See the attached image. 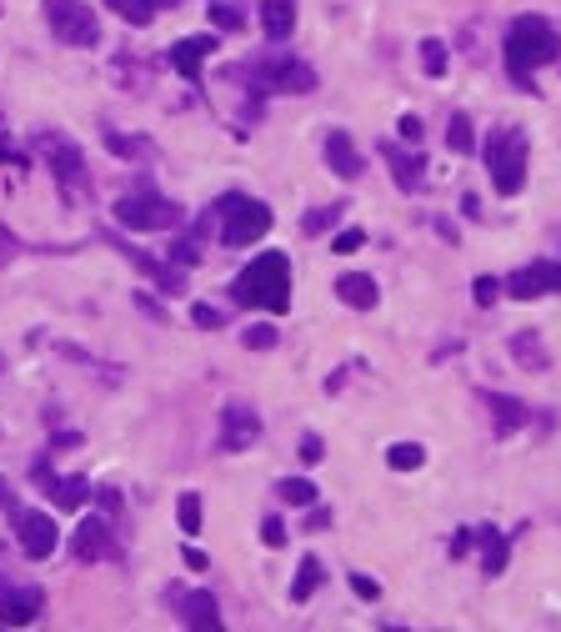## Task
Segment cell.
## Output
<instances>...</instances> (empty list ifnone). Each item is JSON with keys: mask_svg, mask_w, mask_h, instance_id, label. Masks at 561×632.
Wrapping results in <instances>:
<instances>
[{"mask_svg": "<svg viewBox=\"0 0 561 632\" xmlns=\"http://www.w3.org/2000/svg\"><path fill=\"white\" fill-rule=\"evenodd\" d=\"M501 56H506V76L521 86V91H536V71L561 61V36L551 21L541 16H516L506 26V41H501Z\"/></svg>", "mask_w": 561, "mask_h": 632, "instance_id": "1", "label": "cell"}, {"mask_svg": "<svg viewBox=\"0 0 561 632\" xmlns=\"http://www.w3.org/2000/svg\"><path fill=\"white\" fill-rule=\"evenodd\" d=\"M231 296H236L241 306L286 311V306H291V261H286V251H261L256 261H246V271L236 276Z\"/></svg>", "mask_w": 561, "mask_h": 632, "instance_id": "2", "label": "cell"}, {"mask_svg": "<svg viewBox=\"0 0 561 632\" xmlns=\"http://www.w3.org/2000/svg\"><path fill=\"white\" fill-rule=\"evenodd\" d=\"M231 81H246L256 96H271V91H286V96H311L316 91V71L296 56H261V61H246V66H226Z\"/></svg>", "mask_w": 561, "mask_h": 632, "instance_id": "3", "label": "cell"}, {"mask_svg": "<svg viewBox=\"0 0 561 632\" xmlns=\"http://www.w3.org/2000/svg\"><path fill=\"white\" fill-rule=\"evenodd\" d=\"M481 156H486L491 186H496L501 196H516V191L526 186V136H521V131H511V126L491 131Z\"/></svg>", "mask_w": 561, "mask_h": 632, "instance_id": "4", "label": "cell"}, {"mask_svg": "<svg viewBox=\"0 0 561 632\" xmlns=\"http://www.w3.org/2000/svg\"><path fill=\"white\" fill-rule=\"evenodd\" d=\"M211 216H221V241L236 246V251L271 231V206L256 201V196H221Z\"/></svg>", "mask_w": 561, "mask_h": 632, "instance_id": "5", "label": "cell"}, {"mask_svg": "<svg viewBox=\"0 0 561 632\" xmlns=\"http://www.w3.org/2000/svg\"><path fill=\"white\" fill-rule=\"evenodd\" d=\"M41 11H46V26H51L56 41L101 46V21H96V11L86 6V0H41Z\"/></svg>", "mask_w": 561, "mask_h": 632, "instance_id": "6", "label": "cell"}, {"mask_svg": "<svg viewBox=\"0 0 561 632\" xmlns=\"http://www.w3.org/2000/svg\"><path fill=\"white\" fill-rule=\"evenodd\" d=\"M36 146L46 151V171L66 186V196L91 191V176H86V151H81L71 136H61V131H41V136H36Z\"/></svg>", "mask_w": 561, "mask_h": 632, "instance_id": "7", "label": "cell"}, {"mask_svg": "<svg viewBox=\"0 0 561 632\" xmlns=\"http://www.w3.org/2000/svg\"><path fill=\"white\" fill-rule=\"evenodd\" d=\"M116 221L126 231H171V226H181V206L166 196H151V191H131L116 201Z\"/></svg>", "mask_w": 561, "mask_h": 632, "instance_id": "8", "label": "cell"}, {"mask_svg": "<svg viewBox=\"0 0 561 632\" xmlns=\"http://www.w3.org/2000/svg\"><path fill=\"white\" fill-rule=\"evenodd\" d=\"M16 542H21L26 557L46 562V557L56 552V542H61V527H56L41 507H16Z\"/></svg>", "mask_w": 561, "mask_h": 632, "instance_id": "9", "label": "cell"}, {"mask_svg": "<svg viewBox=\"0 0 561 632\" xmlns=\"http://www.w3.org/2000/svg\"><path fill=\"white\" fill-rule=\"evenodd\" d=\"M71 552H76V562H101V557L126 562V552H121V542H116V532H111V517H86V522L71 532Z\"/></svg>", "mask_w": 561, "mask_h": 632, "instance_id": "10", "label": "cell"}, {"mask_svg": "<svg viewBox=\"0 0 561 632\" xmlns=\"http://www.w3.org/2000/svg\"><path fill=\"white\" fill-rule=\"evenodd\" d=\"M551 291H561V261H531L506 276V296H516V301H536Z\"/></svg>", "mask_w": 561, "mask_h": 632, "instance_id": "11", "label": "cell"}, {"mask_svg": "<svg viewBox=\"0 0 561 632\" xmlns=\"http://www.w3.org/2000/svg\"><path fill=\"white\" fill-rule=\"evenodd\" d=\"M41 612H46V592L41 587L0 582V622H6V627H31Z\"/></svg>", "mask_w": 561, "mask_h": 632, "instance_id": "12", "label": "cell"}, {"mask_svg": "<svg viewBox=\"0 0 561 632\" xmlns=\"http://www.w3.org/2000/svg\"><path fill=\"white\" fill-rule=\"evenodd\" d=\"M261 442V417L251 412V407H241V402H231V407H221V452H246V447H256Z\"/></svg>", "mask_w": 561, "mask_h": 632, "instance_id": "13", "label": "cell"}, {"mask_svg": "<svg viewBox=\"0 0 561 632\" xmlns=\"http://www.w3.org/2000/svg\"><path fill=\"white\" fill-rule=\"evenodd\" d=\"M31 477H36V482L56 497V507H66V512H81V507L96 497L86 477H56V472H51V462H36V467H31Z\"/></svg>", "mask_w": 561, "mask_h": 632, "instance_id": "14", "label": "cell"}, {"mask_svg": "<svg viewBox=\"0 0 561 632\" xmlns=\"http://www.w3.org/2000/svg\"><path fill=\"white\" fill-rule=\"evenodd\" d=\"M211 51H216V36H186V41H176L171 46V66L196 86L201 81V71H206V61H211Z\"/></svg>", "mask_w": 561, "mask_h": 632, "instance_id": "15", "label": "cell"}, {"mask_svg": "<svg viewBox=\"0 0 561 632\" xmlns=\"http://www.w3.org/2000/svg\"><path fill=\"white\" fill-rule=\"evenodd\" d=\"M481 407L491 412V427H496V437H511V432H521V427L531 422L526 402H516V397H506V392H481Z\"/></svg>", "mask_w": 561, "mask_h": 632, "instance_id": "16", "label": "cell"}, {"mask_svg": "<svg viewBox=\"0 0 561 632\" xmlns=\"http://www.w3.org/2000/svg\"><path fill=\"white\" fill-rule=\"evenodd\" d=\"M171 602H176V612H181V622L186 627H221V612H216V597L211 592H171Z\"/></svg>", "mask_w": 561, "mask_h": 632, "instance_id": "17", "label": "cell"}, {"mask_svg": "<svg viewBox=\"0 0 561 632\" xmlns=\"http://www.w3.org/2000/svg\"><path fill=\"white\" fill-rule=\"evenodd\" d=\"M326 166H331L341 181L361 176V151H356L351 131H326Z\"/></svg>", "mask_w": 561, "mask_h": 632, "instance_id": "18", "label": "cell"}, {"mask_svg": "<svg viewBox=\"0 0 561 632\" xmlns=\"http://www.w3.org/2000/svg\"><path fill=\"white\" fill-rule=\"evenodd\" d=\"M336 296H341L346 306H356V311H371V306L381 301L376 281H371V276H361V271H346V276H336Z\"/></svg>", "mask_w": 561, "mask_h": 632, "instance_id": "19", "label": "cell"}, {"mask_svg": "<svg viewBox=\"0 0 561 632\" xmlns=\"http://www.w3.org/2000/svg\"><path fill=\"white\" fill-rule=\"evenodd\" d=\"M261 31H266V41H291V31H296V6L291 0H266L261 6Z\"/></svg>", "mask_w": 561, "mask_h": 632, "instance_id": "20", "label": "cell"}, {"mask_svg": "<svg viewBox=\"0 0 561 632\" xmlns=\"http://www.w3.org/2000/svg\"><path fill=\"white\" fill-rule=\"evenodd\" d=\"M381 156H386V166H391V176H396L401 191H421V171H426L421 156H401L396 146H381Z\"/></svg>", "mask_w": 561, "mask_h": 632, "instance_id": "21", "label": "cell"}, {"mask_svg": "<svg viewBox=\"0 0 561 632\" xmlns=\"http://www.w3.org/2000/svg\"><path fill=\"white\" fill-rule=\"evenodd\" d=\"M511 357H516L526 372H546V367H551V357H546V347H541L536 332H516V337H511Z\"/></svg>", "mask_w": 561, "mask_h": 632, "instance_id": "22", "label": "cell"}, {"mask_svg": "<svg viewBox=\"0 0 561 632\" xmlns=\"http://www.w3.org/2000/svg\"><path fill=\"white\" fill-rule=\"evenodd\" d=\"M476 547H481V572H486V577L506 572V537H501L496 527H481V532H476Z\"/></svg>", "mask_w": 561, "mask_h": 632, "instance_id": "23", "label": "cell"}, {"mask_svg": "<svg viewBox=\"0 0 561 632\" xmlns=\"http://www.w3.org/2000/svg\"><path fill=\"white\" fill-rule=\"evenodd\" d=\"M321 577H326L321 557H301L296 582H291V597H296V602H311V597H316V587H321Z\"/></svg>", "mask_w": 561, "mask_h": 632, "instance_id": "24", "label": "cell"}, {"mask_svg": "<svg viewBox=\"0 0 561 632\" xmlns=\"http://www.w3.org/2000/svg\"><path fill=\"white\" fill-rule=\"evenodd\" d=\"M106 6H111L126 26H151L156 11H161V0H106Z\"/></svg>", "mask_w": 561, "mask_h": 632, "instance_id": "25", "label": "cell"}, {"mask_svg": "<svg viewBox=\"0 0 561 632\" xmlns=\"http://www.w3.org/2000/svg\"><path fill=\"white\" fill-rule=\"evenodd\" d=\"M446 146H451L456 156H471V151H476V136H471V116H466V111H451V121H446Z\"/></svg>", "mask_w": 561, "mask_h": 632, "instance_id": "26", "label": "cell"}, {"mask_svg": "<svg viewBox=\"0 0 561 632\" xmlns=\"http://www.w3.org/2000/svg\"><path fill=\"white\" fill-rule=\"evenodd\" d=\"M446 66H451V56H446V41H421V71L431 76V81H441L446 76Z\"/></svg>", "mask_w": 561, "mask_h": 632, "instance_id": "27", "label": "cell"}, {"mask_svg": "<svg viewBox=\"0 0 561 632\" xmlns=\"http://www.w3.org/2000/svg\"><path fill=\"white\" fill-rule=\"evenodd\" d=\"M386 462H391V467H396V472H416V467H421V462H426V452H421V447H416V442H396V447H391V452H386Z\"/></svg>", "mask_w": 561, "mask_h": 632, "instance_id": "28", "label": "cell"}, {"mask_svg": "<svg viewBox=\"0 0 561 632\" xmlns=\"http://www.w3.org/2000/svg\"><path fill=\"white\" fill-rule=\"evenodd\" d=\"M276 492H281V497H286L291 507H311V502H316V487H311L306 477H286V482H281Z\"/></svg>", "mask_w": 561, "mask_h": 632, "instance_id": "29", "label": "cell"}, {"mask_svg": "<svg viewBox=\"0 0 561 632\" xmlns=\"http://www.w3.org/2000/svg\"><path fill=\"white\" fill-rule=\"evenodd\" d=\"M341 211H346V206H341V201H331V206H321V211H311V216L301 221V231H306V236H316V231H326V226H336V221H341Z\"/></svg>", "mask_w": 561, "mask_h": 632, "instance_id": "30", "label": "cell"}, {"mask_svg": "<svg viewBox=\"0 0 561 632\" xmlns=\"http://www.w3.org/2000/svg\"><path fill=\"white\" fill-rule=\"evenodd\" d=\"M176 517H181V532H201V492H181Z\"/></svg>", "mask_w": 561, "mask_h": 632, "instance_id": "31", "label": "cell"}, {"mask_svg": "<svg viewBox=\"0 0 561 632\" xmlns=\"http://www.w3.org/2000/svg\"><path fill=\"white\" fill-rule=\"evenodd\" d=\"M241 342H246L251 352H271V347H276V327H246Z\"/></svg>", "mask_w": 561, "mask_h": 632, "instance_id": "32", "label": "cell"}, {"mask_svg": "<svg viewBox=\"0 0 561 632\" xmlns=\"http://www.w3.org/2000/svg\"><path fill=\"white\" fill-rule=\"evenodd\" d=\"M211 21H216V31H241V26H246V16H241L236 6H216Z\"/></svg>", "mask_w": 561, "mask_h": 632, "instance_id": "33", "label": "cell"}, {"mask_svg": "<svg viewBox=\"0 0 561 632\" xmlns=\"http://www.w3.org/2000/svg\"><path fill=\"white\" fill-rule=\"evenodd\" d=\"M106 146H111V156H141V151H146L141 141H126V136H116V131H106Z\"/></svg>", "mask_w": 561, "mask_h": 632, "instance_id": "34", "label": "cell"}, {"mask_svg": "<svg viewBox=\"0 0 561 632\" xmlns=\"http://www.w3.org/2000/svg\"><path fill=\"white\" fill-rule=\"evenodd\" d=\"M361 241H366V231H356V226H351V231H341V236L331 241V251H336V256H351Z\"/></svg>", "mask_w": 561, "mask_h": 632, "instance_id": "35", "label": "cell"}, {"mask_svg": "<svg viewBox=\"0 0 561 632\" xmlns=\"http://www.w3.org/2000/svg\"><path fill=\"white\" fill-rule=\"evenodd\" d=\"M471 291H476V306H491V301L501 296V281H491V276H476V286H471Z\"/></svg>", "mask_w": 561, "mask_h": 632, "instance_id": "36", "label": "cell"}, {"mask_svg": "<svg viewBox=\"0 0 561 632\" xmlns=\"http://www.w3.org/2000/svg\"><path fill=\"white\" fill-rule=\"evenodd\" d=\"M296 457H301L306 467H316V462L326 457V447H321V437H311V432H306V437H301V452H296Z\"/></svg>", "mask_w": 561, "mask_h": 632, "instance_id": "37", "label": "cell"}, {"mask_svg": "<svg viewBox=\"0 0 561 632\" xmlns=\"http://www.w3.org/2000/svg\"><path fill=\"white\" fill-rule=\"evenodd\" d=\"M261 542H266V547H286V522H281V517H266Z\"/></svg>", "mask_w": 561, "mask_h": 632, "instance_id": "38", "label": "cell"}, {"mask_svg": "<svg viewBox=\"0 0 561 632\" xmlns=\"http://www.w3.org/2000/svg\"><path fill=\"white\" fill-rule=\"evenodd\" d=\"M191 322H196V327H221V311L206 306V301H196V306H191Z\"/></svg>", "mask_w": 561, "mask_h": 632, "instance_id": "39", "label": "cell"}, {"mask_svg": "<svg viewBox=\"0 0 561 632\" xmlns=\"http://www.w3.org/2000/svg\"><path fill=\"white\" fill-rule=\"evenodd\" d=\"M171 261H176V266H196V261H201L196 241H176V246H171Z\"/></svg>", "mask_w": 561, "mask_h": 632, "instance_id": "40", "label": "cell"}, {"mask_svg": "<svg viewBox=\"0 0 561 632\" xmlns=\"http://www.w3.org/2000/svg\"><path fill=\"white\" fill-rule=\"evenodd\" d=\"M396 131H401V141H411V146L421 141V121H416V116H401V121H396Z\"/></svg>", "mask_w": 561, "mask_h": 632, "instance_id": "41", "label": "cell"}, {"mask_svg": "<svg viewBox=\"0 0 561 632\" xmlns=\"http://www.w3.org/2000/svg\"><path fill=\"white\" fill-rule=\"evenodd\" d=\"M351 587H356V597H366V602H371V597L381 592V587H376V582H371L366 572H356V577H351Z\"/></svg>", "mask_w": 561, "mask_h": 632, "instance_id": "42", "label": "cell"}, {"mask_svg": "<svg viewBox=\"0 0 561 632\" xmlns=\"http://www.w3.org/2000/svg\"><path fill=\"white\" fill-rule=\"evenodd\" d=\"M11 256H16V236H11L6 226H0V266H6Z\"/></svg>", "mask_w": 561, "mask_h": 632, "instance_id": "43", "label": "cell"}, {"mask_svg": "<svg viewBox=\"0 0 561 632\" xmlns=\"http://www.w3.org/2000/svg\"><path fill=\"white\" fill-rule=\"evenodd\" d=\"M186 567H196V572H206V552H201V547H186Z\"/></svg>", "mask_w": 561, "mask_h": 632, "instance_id": "44", "label": "cell"}, {"mask_svg": "<svg viewBox=\"0 0 561 632\" xmlns=\"http://www.w3.org/2000/svg\"><path fill=\"white\" fill-rule=\"evenodd\" d=\"M331 522V512H321V507H311V517H306V527H326Z\"/></svg>", "mask_w": 561, "mask_h": 632, "instance_id": "45", "label": "cell"}, {"mask_svg": "<svg viewBox=\"0 0 561 632\" xmlns=\"http://www.w3.org/2000/svg\"><path fill=\"white\" fill-rule=\"evenodd\" d=\"M0 507H11V487H6V477H0Z\"/></svg>", "mask_w": 561, "mask_h": 632, "instance_id": "46", "label": "cell"}]
</instances>
